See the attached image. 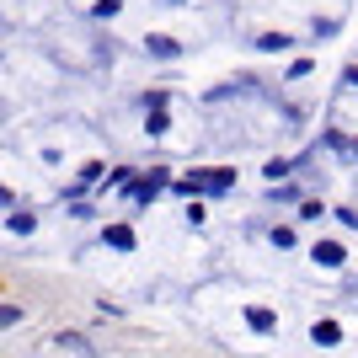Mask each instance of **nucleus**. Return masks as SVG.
<instances>
[{"label": "nucleus", "mask_w": 358, "mask_h": 358, "mask_svg": "<svg viewBox=\"0 0 358 358\" xmlns=\"http://www.w3.org/2000/svg\"><path fill=\"white\" fill-rule=\"evenodd\" d=\"M16 321H22V305H0V331L16 327Z\"/></svg>", "instance_id": "obj_12"}, {"label": "nucleus", "mask_w": 358, "mask_h": 358, "mask_svg": "<svg viewBox=\"0 0 358 358\" xmlns=\"http://www.w3.org/2000/svg\"><path fill=\"white\" fill-rule=\"evenodd\" d=\"M224 187H236V171L230 166H220V171H193V177L182 182V193L198 198V193H224Z\"/></svg>", "instance_id": "obj_1"}, {"label": "nucleus", "mask_w": 358, "mask_h": 358, "mask_svg": "<svg viewBox=\"0 0 358 358\" xmlns=\"http://www.w3.org/2000/svg\"><path fill=\"white\" fill-rule=\"evenodd\" d=\"M310 337H315V343H321V348H331V343H343V331L331 327V321H321V327H315Z\"/></svg>", "instance_id": "obj_9"}, {"label": "nucleus", "mask_w": 358, "mask_h": 358, "mask_svg": "<svg viewBox=\"0 0 358 358\" xmlns=\"http://www.w3.org/2000/svg\"><path fill=\"white\" fill-rule=\"evenodd\" d=\"M161 187H166V171H150V177H139L134 187H129V198H134L139 209H145V203H150L155 193H161Z\"/></svg>", "instance_id": "obj_2"}, {"label": "nucleus", "mask_w": 358, "mask_h": 358, "mask_svg": "<svg viewBox=\"0 0 358 358\" xmlns=\"http://www.w3.org/2000/svg\"><path fill=\"white\" fill-rule=\"evenodd\" d=\"M6 230H11V236H32V230H38V214L11 209V214H6Z\"/></svg>", "instance_id": "obj_6"}, {"label": "nucleus", "mask_w": 358, "mask_h": 358, "mask_svg": "<svg viewBox=\"0 0 358 358\" xmlns=\"http://www.w3.org/2000/svg\"><path fill=\"white\" fill-rule=\"evenodd\" d=\"M246 321H252V331H278V315L268 305H246Z\"/></svg>", "instance_id": "obj_7"}, {"label": "nucleus", "mask_w": 358, "mask_h": 358, "mask_svg": "<svg viewBox=\"0 0 358 358\" xmlns=\"http://www.w3.org/2000/svg\"><path fill=\"white\" fill-rule=\"evenodd\" d=\"M0 209H11V193H6V187H0Z\"/></svg>", "instance_id": "obj_13"}, {"label": "nucleus", "mask_w": 358, "mask_h": 358, "mask_svg": "<svg viewBox=\"0 0 358 358\" xmlns=\"http://www.w3.org/2000/svg\"><path fill=\"white\" fill-rule=\"evenodd\" d=\"M310 257L321 262V268H343V262H348V252L337 246V241H315V246H310Z\"/></svg>", "instance_id": "obj_4"}, {"label": "nucleus", "mask_w": 358, "mask_h": 358, "mask_svg": "<svg viewBox=\"0 0 358 358\" xmlns=\"http://www.w3.org/2000/svg\"><path fill=\"white\" fill-rule=\"evenodd\" d=\"M353 150H358V145H353Z\"/></svg>", "instance_id": "obj_14"}, {"label": "nucleus", "mask_w": 358, "mask_h": 358, "mask_svg": "<svg viewBox=\"0 0 358 358\" xmlns=\"http://www.w3.org/2000/svg\"><path fill=\"white\" fill-rule=\"evenodd\" d=\"M257 48H289V32H262V38H257Z\"/></svg>", "instance_id": "obj_11"}, {"label": "nucleus", "mask_w": 358, "mask_h": 358, "mask_svg": "<svg viewBox=\"0 0 358 358\" xmlns=\"http://www.w3.org/2000/svg\"><path fill=\"white\" fill-rule=\"evenodd\" d=\"M118 11H123L118 0H96V6H91V16H96V22H107V16H118Z\"/></svg>", "instance_id": "obj_10"}, {"label": "nucleus", "mask_w": 358, "mask_h": 358, "mask_svg": "<svg viewBox=\"0 0 358 358\" xmlns=\"http://www.w3.org/2000/svg\"><path fill=\"white\" fill-rule=\"evenodd\" d=\"M145 48L155 54V59H177V54H182V43H177V38H166V32H150Z\"/></svg>", "instance_id": "obj_5"}, {"label": "nucleus", "mask_w": 358, "mask_h": 358, "mask_svg": "<svg viewBox=\"0 0 358 358\" xmlns=\"http://www.w3.org/2000/svg\"><path fill=\"white\" fill-rule=\"evenodd\" d=\"M107 246H113V252H129V246H134V230H129V224H113V230H107Z\"/></svg>", "instance_id": "obj_8"}, {"label": "nucleus", "mask_w": 358, "mask_h": 358, "mask_svg": "<svg viewBox=\"0 0 358 358\" xmlns=\"http://www.w3.org/2000/svg\"><path fill=\"white\" fill-rule=\"evenodd\" d=\"M54 348H59V353H75V358H96V348H91L80 331H59V337H54Z\"/></svg>", "instance_id": "obj_3"}]
</instances>
